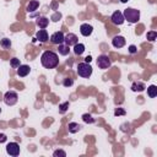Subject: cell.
<instances>
[{"instance_id": "6", "label": "cell", "mask_w": 157, "mask_h": 157, "mask_svg": "<svg viewBox=\"0 0 157 157\" xmlns=\"http://www.w3.org/2000/svg\"><path fill=\"white\" fill-rule=\"evenodd\" d=\"M6 152L7 155L12 156V157H16L20 155V145L17 142H9L6 145Z\"/></svg>"}, {"instance_id": "3", "label": "cell", "mask_w": 157, "mask_h": 157, "mask_svg": "<svg viewBox=\"0 0 157 157\" xmlns=\"http://www.w3.org/2000/svg\"><path fill=\"white\" fill-rule=\"evenodd\" d=\"M77 75L83 78H88L92 75V66L88 63H80L77 65Z\"/></svg>"}, {"instance_id": "12", "label": "cell", "mask_w": 157, "mask_h": 157, "mask_svg": "<svg viewBox=\"0 0 157 157\" xmlns=\"http://www.w3.org/2000/svg\"><path fill=\"white\" fill-rule=\"evenodd\" d=\"M29 72H31V67H29L28 65H20V66L17 67V75H18L20 77H25V76H27Z\"/></svg>"}, {"instance_id": "9", "label": "cell", "mask_w": 157, "mask_h": 157, "mask_svg": "<svg viewBox=\"0 0 157 157\" xmlns=\"http://www.w3.org/2000/svg\"><path fill=\"white\" fill-rule=\"evenodd\" d=\"M77 39H78L77 36L74 34V33H67V34L64 36V43H65L66 45H69V47L75 45V44L77 43Z\"/></svg>"}, {"instance_id": "20", "label": "cell", "mask_w": 157, "mask_h": 157, "mask_svg": "<svg viewBox=\"0 0 157 157\" xmlns=\"http://www.w3.org/2000/svg\"><path fill=\"white\" fill-rule=\"evenodd\" d=\"M147 94H148L150 98H155L157 96V87H156V85H151V86L147 87Z\"/></svg>"}, {"instance_id": "31", "label": "cell", "mask_w": 157, "mask_h": 157, "mask_svg": "<svg viewBox=\"0 0 157 157\" xmlns=\"http://www.w3.org/2000/svg\"><path fill=\"white\" fill-rule=\"evenodd\" d=\"M6 140H7V136H6L5 134L0 132V144H2V142H6Z\"/></svg>"}, {"instance_id": "23", "label": "cell", "mask_w": 157, "mask_h": 157, "mask_svg": "<svg viewBox=\"0 0 157 157\" xmlns=\"http://www.w3.org/2000/svg\"><path fill=\"white\" fill-rule=\"evenodd\" d=\"M0 45H1L4 49H9V48L11 47V40L7 39V38H2V39L0 40Z\"/></svg>"}, {"instance_id": "11", "label": "cell", "mask_w": 157, "mask_h": 157, "mask_svg": "<svg viewBox=\"0 0 157 157\" xmlns=\"http://www.w3.org/2000/svg\"><path fill=\"white\" fill-rule=\"evenodd\" d=\"M125 43H126V40L123 36H115L112 39V44H113L114 48H123L125 45Z\"/></svg>"}, {"instance_id": "2", "label": "cell", "mask_w": 157, "mask_h": 157, "mask_svg": "<svg viewBox=\"0 0 157 157\" xmlns=\"http://www.w3.org/2000/svg\"><path fill=\"white\" fill-rule=\"evenodd\" d=\"M123 16H124V20H126L128 22L136 23L140 20V11L136 9H132V7H128L124 10Z\"/></svg>"}, {"instance_id": "22", "label": "cell", "mask_w": 157, "mask_h": 157, "mask_svg": "<svg viewBox=\"0 0 157 157\" xmlns=\"http://www.w3.org/2000/svg\"><path fill=\"white\" fill-rule=\"evenodd\" d=\"M146 38H147L150 42H155L156 38H157V32H156V31H150V32H147Z\"/></svg>"}, {"instance_id": "28", "label": "cell", "mask_w": 157, "mask_h": 157, "mask_svg": "<svg viewBox=\"0 0 157 157\" xmlns=\"http://www.w3.org/2000/svg\"><path fill=\"white\" fill-rule=\"evenodd\" d=\"M125 114H126V112H125V109H124V108H117V109L114 110V115H115V117L125 115Z\"/></svg>"}, {"instance_id": "17", "label": "cell", "mask_w": 157, "mask_h": 157, "mask_svg": "<svg viewBox=\"0 0 157 157\" xmlns=\"http://www.w3.org/2000/svg\"><path fill=\"white\" fill-rule=\"evenodd\" d=\"M38 6H39V1L38 0H31L28 2V5H27L26 10H27V12H33V11H36L38 9Z\"/></svg>"}, {"instance_id": "5", "label": "cell", "mask_w": 157, "mask_h": 157, "mask_svg": "<svg viewBox=\"0 0 157 157\" xmlns=\"http://www.w3.org/2000/svg\"><path fill=\"white\" fill-rule=\"evenodd\" d=\"M110 64H112V61H110V58H109L108 55L102 54V55H99L98 59H97V65H98V67L102 69V70L108 69V67L110 66Z\"/></svg>"}, {"instance_id": "21", "label": "cell", "mask_w": 157, "mask_h": 157, "mask_svg": "<svg viewBox=\"0 0 157 157\" xmlns=\"http://www.w3.org/2000/svg\"><path fill=\"white\" fill-rule=\"evenodd\" d=\"M82 120H83L86 124H92V123H94V119L92 118V115H91L90 113H85V114L82 115Z\"/></svg>"}, {"instance_id": "4", "label": "cell", "mask_w": 157, "mask_h": 157, "mask_svg": "<svg viewBox=\"0 0 157 157\" xmlns=\"http://www.w3.org/2000/svg\"><path fill=\"white\" fill-rule=\"evenodd\" d=\"M18 101V94L15 91H7L4 94V102L6 105H15Z\"/></svg>"}, {"instance_id": "15", "label": "cell", "mask_w": 157, "mask_h": 157, "mask_svg": "<svg viewBox=\"0 0 157 157\" xmlns=\"http://www.w3.org/2000/svg\"><path fill=\"white\" fill-rule=\"evenodd\" d=\"M81 125L78 124V123H75V121H71V123H69V125H67V129H69V132H71V134H76V132H78L80 130H81Z\"/></svg>"}, {"instance_id": "1", "label": "cell", "mask_w": 157, "mask_h": 157, "mask_svg": "<svg viewBox=\"0 0 157 157\" xmlns=\"http://www.w3.org/2000/svg\"><path fill=\"white\" fill-rule=\"evenodd\" d=\"M40 63L45 69H54L59 65V56L52 50H45L40 56Z\"/></svg>"}, {"instance_id": "29", "label": "cell", "mask_w": 157, "mask_h": 157, "mask_svg": "<svg viewBox=\"0 0 157 157\" xmlns=\"http://www.w3.org/2000/svg\"><path fill=\"white\" fill-rule=\"evenodd\" d=\"M60 18H61V13H60V12H55V13L52 16V21H54V22L59 21Z\"/></svg>"}, {"instance_id": "30", "label": "cell", "mask_w": 157, "mask_h": 157, "mask_svg": "<svg viewBox=\"0 0 157 157\" xmlns=\"http://www.w3.org/2000/svg\"><path fill=\"white\" fill-rule=\"evenodd\" d=\"M136 52H137V48H136V47H135L134 44L129 47V53H130V54H135Z\"/></svg>"}, {"instance_id": "16", "label": "cell", "mask_w": 157, "mask_h": 157, "mask_svg": "<svg viewBox=\"0 0 157 157\" xmlns=\"http://www.w3.org/2000/svg\"><path fill=\"white\" fill-rule=\"evenodd\" d=\"M48 25H49V18H47V17H44V16L37 18V26H38L39 28L44 29V28L48 27Z\"/></svg>"}, {"instance_id": "26", "label": "cell", "mask_w": 157, "mask_h": 157, "mask_svg": "<svg viewBox=\"0 0 157 157\" xmlns=\"http://www.w3.org/2000/svg\"><path fill=\"white\" fill-rule=\"evenodd\" d=\"M63 85H64L65 87H71V86L74 85V80L70 78V77H65L64 81H63Z\"/></svg>"}, {"instance_id": "14", "label": "cell", "mask_w": 157, "mask_h": 157, "mask_svg": "<svg viewBox=\"0 0 157 157\" xmlns=\"http://www.w3.org/2000/svg\"><path fill=\"white\" fill-rule=\"evenodd\" d=\"M145 88H146V86H145V83L141 82V81L134 82V83L131 85V91H134V92H142V91H145Z\"/></svg>"}, {"instance_id": "8", "label": "cell", "mask_w": 157, "mask_h": 157, "mask_svg": "<svg viewBox=\"0 0 157 157\" xmlns=\"http://www.w3.org/2000/svg\"><path fill=\"white\" fill-rule=\"evenodd\" d=\"M110 21L114 23V25H117V26H119V25H123L124 23V16H123V12H120V11H114L113 12V15H112V17H110Z\"/></svg>"}, {"instance_id": "18", "label": "cell", "mask_w": 157, "mask_h": 157, "mask_svg": "<svg viewBox=\"0 0 157 157\" xmlns=\"http://www.w3.org/2000/svg\"><path fill=\"white\" fill-rule=\"evenodd\" d=\"M58 50H59V54H61V55H67L69 52H70V47L66 45V44H64V43H61V44L58 45Z\"/></svg>"}, {"instance_id": "24", "label": "cell", "mask_w": 157, "mask_h": 157, "mask_svg": "<svg viewBox=\"0 0 157 157\" xmlns=\"http://www.w3.org/2000/svg\"><path fill=\"white\" fill-rule=\"evenodd\" d=\"M10 65H11V67H13V69H17L21 64H20V59H17V58H12L11 60H10Z\"/></svg>"}, {"instance_id": "25", "label": "cell", "mask_w": 157, "mask_h": 157, "mask_svg": "<svg viewBox=\"0 0 157 157\" xmlns=\"http://www.w3.org/2000/svg\"><path fill=\"white\" fill-rule=\"evenodd\" d=\"M53 156L54 157H66V152L64 150H55L53 152Z\"/></svg>"}, {"instance_id": "10", "label": "cell", "mask_w": 157, "mask_h": 157, "mask_svg": "<svg viewBox=\"0 0 157 157\" xmlns=\"http://www.w3.org/2000/svg\"><path fill=\"white\" fill-rule=\"evenodd\" d=\"M92 32H93V27H92L91 25H88V23H82V25L80 26V33H81L83 37L91 36Z\"/></svg>"}, {"instance_id": "19", "label": "cell", "mask_w": 157, "mask_h": 157, "mask_svg": "<svg viewBox=\"0 0 157 157\" xmlns=\"http://www.w3.org/2000/svg\"><path fill=\"white\" fill-rule=\"evenodd\" d=\"M83 52H85V45H83L82 43H76V44L74 45V53H75L76 55H81Z\"/></svg>"}, {"instance_id": "34", "label": "cell", "mask_w": 157, "mask_h": 157, "mask_svg": "<svg viewBox=\"0 0 157 157\" xmlns=\"http://www.w3.org/2000/svg\"><path fill=\"white\" fill-rule=\"evenodd\" d=\"M0 113H1V108H0Z\"/></svg>"}, {"instance_id": "27", "label": "cell", "mask_w": 157, "mask_h": 157, "mask_svg": "<svg viewBox=\"0 0 157 157\" xmlns=\"http://www.w3.org/2000/svg\"><path fill=\"white\" fill-rule=\"evenodd\" d=\"M69 105H70V103H69V102H64V103H61V104L59 105V109H60V113H65V112L67 110V108H69Z\"/></svg>"}, {"instance_id": "33", "label": "cell", "mask_w": 157, "mask_h": 157, "mask_svg": "<svg viewBox=\"0 0 157 157\" xmlns=\"http://www.w3.org/2000/svg\"><path fill=\"white\" fill-rule=\"evenodd\" d=\"M120 1H121V2H126L128 0H120Z\"/></svg>"}, {"instance_id": "32", "label": "cell", "mask_w": 157, "mask_h": 157, "mask_svg": "<svg viewBox=\"0 0 157 157\" xmlns=\"http://www.w3.org/2000/svg\"><path fill=\"white\" fill-rule=\"evenodd\" d=\"M91 61H92V58H91V56H90V55H88V56H86V58H85V63H88V64H90V63H91Z\"/></svg>"}, {"instance_id": "13", "label": "cell", "mask_w": 157, "mask_h": 157, "mask_svg": "<svg viewBox=\"0 0 157 157\" xmlns=\"http://www.w3.org/2000/svg\"><path fill=\"white\" fill-rule=\"evenodd\" d=\"M48 38H49V36H48V32H47L45 29H39V31L37 32V34H36V39H38V40L42 42V43L47 42Z\"/></svg>"}, {"instance_id": "7", "label": "cell", "mask_w": 157, "mask_h": 157, "mask_svg": "<svg viewBox=\"0 0 157 157\" xmlns=\"http://www.w3.org/2000/svg\"><path fill=\"white\" fill-rule=\"evenodd\" d=\"M64 36H65V34H64L61 31H58V32H55V33H53V34L50 36V42H52L53 44L59 45V44L64 43Z\"/></svg>"}]
</instances>
